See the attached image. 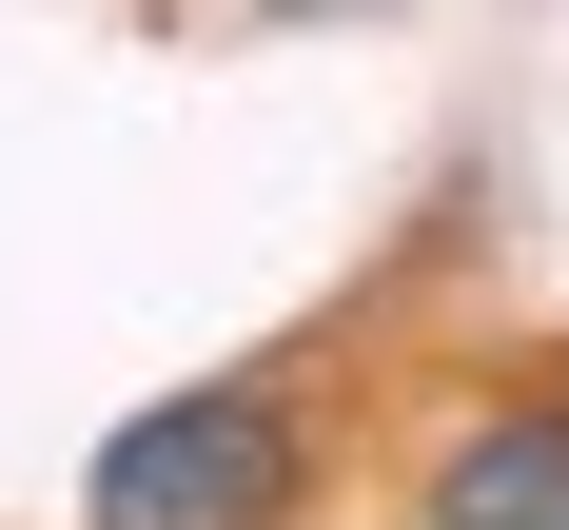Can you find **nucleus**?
<instances>
[{
	"label": "nucleus",
	"mask_w": 569,
	"mask_h": 530,
	"mask_svg": "<svg viewBox=\"0 0 569 530\" xmlns=\"http://www.w3.org/2000/svg\"><path fill=\"white\" fill-rule=\"evenodd\" d=\"M295 511H315V412L276 373H177L79 471V530H295Z\"/></svg>",
	"instance_id": "nucleus-1"
},
{
	"label": "nucleus",
	"mask_w": 569,
	"mask_h": 530,
	"mask_svg": "<svg viewBox=\"0 0 569 530\" xmlns=\"http://www.w3.org/2000/svg\"><path fill=\"white\" fill-rule=\"evenodd\" d=\"M412 530H569V393L471 412L452 452L412 471Z\"/></svg>",
	"instance_id": "nucleus-2"
},
{
	"label": "nucleus",
	"mask_w": 569,
	"mask_h": 530,
	"mask_svg": "<svg viewBox=\"0 0 569 530\" xmlns=\"http://www.w3.org/2000/svg\"><path fill=\"white\" fill-rule=\"evenodd\" d=\"M236 20H373V0H236Z\"/></svg>",
	"instance_id": "nucleus-3"
}]
</instances>
